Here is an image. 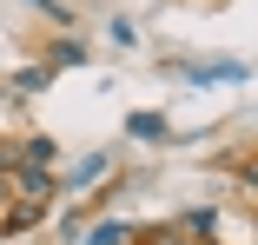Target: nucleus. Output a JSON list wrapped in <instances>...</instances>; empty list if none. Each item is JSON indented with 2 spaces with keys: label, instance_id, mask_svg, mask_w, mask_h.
Wrapping results in <instances>:
<instances>
[{
  "label": "nucleus",
  "instance_id": "1",
  "mask_svg": "<svg viewBox=\"0 0 258 245\" xmlns=\"http://www.w3.org/2000/svg\"><path fill=\"white\" fill-rule=\"evenodd\" d=\"M7 192H20V199H33V206H53L60 186H53V172H46V166H27V159H20L14 179H7Z\"/></svg>",
  "mask_w": 258,
  "mask_h": 245
},
{
  "label": "nucleus",
  "instance_id": "2",
  "mask_svg": "<svg viewBox=\"0 0 258 245\" xmlns=\"http://www.w3.org/2000/svg\"><path fill=\"white\" fill-rule=\"evenodd\" d=\"M179 232H185V238H199V245H212V232H219V212H205V206H199V212H185V219H179Z\"/></svg>",
  "mask_w": 258,
  "mask_h": 245
},
{
  "label": "nucleus",
  "instance_id": "3",
  "mask_svg": "<svg viewBox=\"0 0 258 245\" xmlns=\"http://www.w3.org/2000/svg\"><path fill=\"white\" fill-rule=\"evenodd\" d=\"M40 219H46V206H33V199H14L0 225H7V232H27V225H40Z\"/></svg>",
  "mask_w": 258,
  "mask_h": 245
},
{
  "label": "nucleus",
  "instance_id": "4",
  "mask_svg": "<svg viewBox=\"0 0 258 245\" xmlns=\"http://www.w3.org/2000/svg\"><path fill=\"white\" fill-rule=\"evenodd\" d=\"M126 133H133V139H166L172 126H166V113H133V119H126Z\"/></svg>",
  "mask_w": 258,
  "mask_h": 245
},
{
  "label": "nucleus",
  "instance_id": "5",
  "mask_svg": "<svg viewBox=\"0 0 258 245\" xmlns=\"http://www.w3.org/2000/svg\"><path fill=\"white\" fill-rule=\"evenodd\" d=\"M126 238H133V225L106 219V225H93V238H86V245H126Z\"/></svg>",
  "mask_w": 258,
  "mask_h": 245
},
{
  "label": "nucleus",
  "instance_id": "6",
  "mask_svg": "<svg viewBox=\"0 0 258 245\" xmlns=\"http://www.w3.org/2000/svg\"><path fill=\"white\" fill-rule=\"evenodd\" d=\"M20 159H27V166H53V139H40V133H33V139L20 146Z\"/></svg>",
  "mask_w": 258,
  "mask_h": 245
},
{
  "label": "nucleus",
  "instance_id": "7",
  "mask_svg": "<svg viewBox=\"0 0 258 245\" xmlns=\"http://www.w3.org/2000/svg\"><path fill=\"white\" fill-rule=\"evenodd\" d=\"M80 60H86L80 40H60V46H53V67H80Z\"/></svg>",
  "mask_w": 258,
  "mask_h": 245
},
{
  "label": "nucleus",
  "instance_id": "8",
  "mask_svg": "<svg viewBox=\"0 0 258 245\" xmlns=\"http://www.w3.org/2000/svg\"><path fill=\"white\" fill-rule=\"evenodd\" d=\"M46 80H53V73H46V67H27V73H20V80H14V93H40V86H46Z\"/></svg>",
  "mask_w": 258,
  "mask_h": 245
},
{
  "label": "nucleus",
  "instance_id": "9",
  "mask_svg": "<svg viewBox=\"0 0 258 245\" xmlns=\"http://www.w3.org/2000/svg\"><path fill=\"white\" fill-rule=\"evenodd\" d=\"M99 172H106V159H86V166H80V172H73V179H67V186H93V179H99Z\"/></svg>",
  "mask_w": 258,
  "mask_h": 245
},
{
  "label": "nucleus",
  "instance_id": "10",
  "mask_svg": "<svg viewBox=\"0 0 258 245\" xmlns=\"http://www.w3.org/2000/svg\"><path fill=\"white\" fill-rule=\"evenodd\" d=\"M146 245H199V238H185V232H179V225H166V232H159V238H146Z\"/></svg>",
  "mask_w": 258,
  "mask_h": 245
},
{
  "label": "nucleus",
  "instance_id": "11",
  "mask_svg": "<svg viewBox=\"0 0 258 245\" xmlns=\"http://www.w3.org/2000/svg\"><path fill=\"white\" fill-rule=\"evenodd\" d=\"M126 245H146V238H126Z\"/></svg>",
  "mask_w": 258,
  "mask_h": 245
}]
</instances>
